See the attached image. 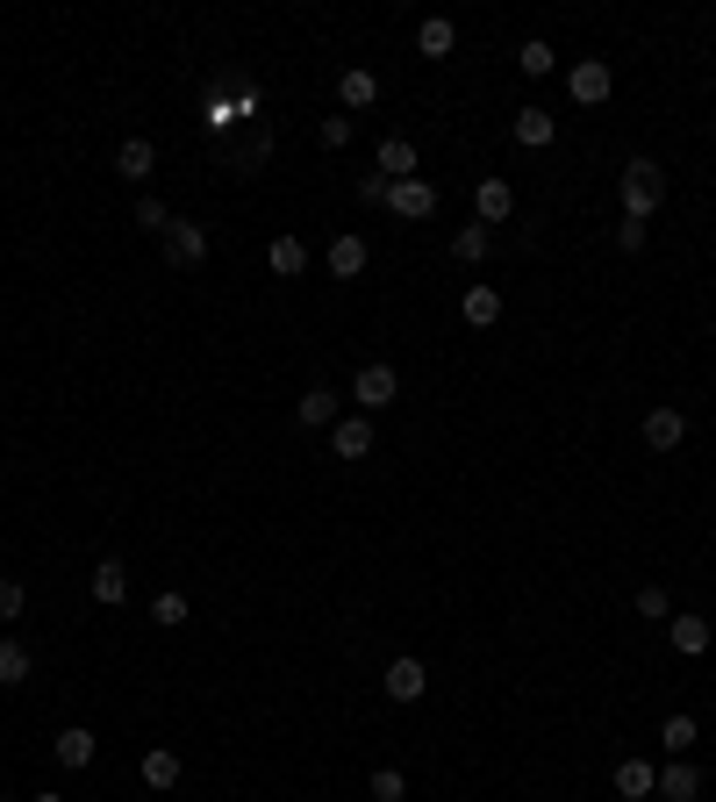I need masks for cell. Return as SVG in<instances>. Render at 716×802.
<instances>
[{
    "instance_id": "obj_1",
    "label": "cell",
    "mask_w": 716,
    "mask_h": 802,
    "mask_svg": "<svg viewBox=\"0 0 716 802\" xmlns=\"http://www.w3.org/2000/svg\"><path fill=\"white\" fill-rule=\"evenodd\" d=\"M616 201H624L631 222H652V208L666 201V172L652 165V158H631V165L616 172Z\"/></svg>"
},
{
    "instance_id": "obj_2",
    "label": "cell",
    "mask_w": 716,
    "mask_h": 802,
    "mask_svg": "<svg viewBox=\"0 0 716 802\" xmlns=\"http://www.w3.org/2000/svg\"><path fill=\"white\" fill-rule=\"evenodd\" d=\"M566 94H573L580 108H602V101H609V94H616V72L602 65V58H580V65L566 72Z\"/></svg>"
},
{
    "instance_id": "obj_3",
    "label": "cell",
    "mask_w": 716,
    "mask_h": 802,
    "mask_svg": "<svg viewBox=\"0 0 716 802\" xmlns=\"http://www.w3.org/2000/svg\"><path fill=\"white\" fill-rule=\"evenodd\" d=\"M394 394H402V373H394V366H358V380H351L358 416H366V409H387Z\"/></svg>"
},
{
    "instance_id": "obj_4",
    "label": "cell",
    "mask_w": 716,
    "mask_h": 802,
    "mask_svg": "<svg viewBox=\"0 0 716 802\" xmlns=\"http://www.w3.org/2000/svg\"><path fill=\"white\" fill-rule=\"evenodd\" d=\"M387 208H394L402 222H430V215H437V187H430V180H394V187H387Z\"/></svg>"
},
{
    "instance_id": "obj_5",
    "label": "cell",
    "mask_w": 716,
    "mask_h": 802,
    "mask_svg": "<svg viewBox=\"0 0 716 802\" xmlns=\"http://www.w3.org/2000/svg\"><path fill=\"white\" fill-rule=\"evenodd\" d=\"M165 258L180 266V273L208 266V230H201V222H172V230H165Z\"/></svg>"
},
{
    "instance_id": "obj_6",
    "label": "cell",
    "mask_w": 716,
    "mask_h": 802,
    "mask_svg": "<svg viewBox=\"0 0 716 802\" xmlns=\"http://www.w3.org/2000/svg\"><path fill=\"white\" fill-rule=\"evenodd\" d=\"M473 215H480V230L509 222L516 215V187H509V180H480V187H473Z\"/></svg>"
},
{
    "instance_id": "obj_7",
    "label": "cell",
    "mask_w": 716,
    "mask_h": 802,
    "mask_svg": "<svg viewBox=\"0 0 716 802\" xmlns=\"http://www.w3.org/2000/svg\"><path fill=\"white\" fill-rule=\"evenodd\" d=\"M380 688H387V702H423L430 695V674H423V659H394Z\"/></svg>"
},
{
    "instance_id": "obj_8",
    "label": "cell",
    "mask_w": 716,
    "mask_h": 802,
    "mask_svg": "<svg viewBox=\"0 0 716 802\" xmlns=\"http://www.w3.org/2000/svg\"><path fill=\"white\" fill-rule=\"evenodd\" d=\"M51 752H58V767H72V774H79V767H94V752H101V738L86 731V724H65Z\"/></svg>"
},
{
    "instance_id": "obj_9",
    "label": "cell",
    "mask_w": 716,
    "mask_h": 802,
    "mask_svg": "<svg viewBox=\"0 0 716 802\" xmlns=\"http://www.w3.org/2000/svg\"><path fill=\"white\" fill-rule=\"evenodd\" d=\"M330 452H337V459H366V452H373V423H366V416L330 423Z\"/></svg>"
},
{
    "instance_id": "obj_10",
    "label": "cell",
    "mask_w": 716,
    "mask_h": 802,
    "mask_svg": "<svg viewBox=\"0 0 716 802\" xmlns=\"http://www.w3.org/2000/svg\"><path fill=\"white\" fill-rule=\"evenodd\" d=\"M681 437H688V416L681 409H666V402H659V409H645V444H652V452H674Z\"/></svg>"
},
{
    "instance_id": "obj_11",
    "label": "cell",
    "mask_w": 716,
    "mask_h": 802,
    "mask_svg": "<svg viewBox=\"0 0 716 802\" xmlns=\"http://www.w3.org/2000/svg\"><path fill=\"white\" fill-rule=\"evenodd\" d=\"M616 795H624V802L659 795V767H652V760H624V767H616Z\"/></svg>"
},
{
    "instance_id": "obj_12",
    "label": "cell",
    "mask_w": 716,
    "mask_h": 802,
    "mask_svg": "<svg viewBox=\"0 0 716 802\" xmlns=\"http://www.w3.org/2000/svg\"><path fill=\"white\" fill-rule=\"evenodd\" d=\"M358 273H366V237L344 230V237H330V280H358Z\"/></svg>"
},
{
    "instance_id": "obj_13",
    "label": "cell",
    "mask_w": 716,
    "mask_h": 802,
    "mask_svg": "<svg viewBox=\"0 0 716 802\" xmlns=\"http://www.w3.org/2000/svg\"><path fill=\"white\" fill-rule=\"evenodd\" d=\"M373 165H380V180H416V144L409 137H380Z\"/></svg>"
},
{
    "instance_id": "obj_14",
    "label": "cell",
    "mask_w": 716,
    "mask_h": 802,
    "mask_svg": "<svg viewBox=\"0 0 716 802\" xmlns=\"http://www.w3.org/2000/svg\"><path fill=\"white\" fill-rule=\"evenodd\" d=\"M509 137H516V144H523V151H545V144H552V137H559V122H552V115H545V108H523V115H516V122H509Z\"/></svg>"
},
{
    "instance_id": "obj_15",
    "label": "cell",
    "mask_w": 716,
    "mask_h": 802,
    "mask_svg": "<svg viewBox=\"0 0 716 802\" xmlns=\"http://www.w3.org/2000/svg\"><path fill=\"white\" fill-rule=\"evenodd\" d=\"M666 638H674V652H688V659H702V652H709V624H702V616H666Z\"/></svg>"
},
{
    "instance_id": "obj_16",
    "label": "cell",
    "mask_w": 716,
    "mask_h": 802,
    "mask_svg": "<svg viewBox=\"0 0 716 802\" xmlns=\"http://www.w3.org/2000/svg\"><path fill=\"white\" fill-rule=\"evenodd\" d=\"M459 316H466L473 330H495V323H502V294H495V287H466V294H459Z\"/></svg>"
},
{
    "instance_id": "obj_17",
    "label": "cell",
    "mask_w": 716,
    "mask_h": 802,
    "mask_svg": "<svg viewBox=\"0 0 716 802\" xmlns=\"http://www.w3.org/2000/svg\"><path fill=\"white\" fill-rule=\"evenodd\" d=\"M94 602H108V609H115V602H129V566H122V559H101V566H94Z\"/></svg>"
},
{
    "instance_id": "obj_18",
    "label": "cell",
    "mask_w": 716,
    "mask_h": 802,
    "mask_svg": "<svg viewBox=\"0 0 716 802\" xmlns=\"http://www.w3.org/2000/svg\"><path fill=\"white\" fill-rule=\"evenodd\" d=\"M337 101H344V108H373V101H380V72L351 65V72L337 79Z\"/></svg>"
},
{
    "instance_id": "obj_19",
    "label": "cell",
    "mask_w": 716,
    "mask_h": 802,
    "mask_svg": "<svg viewBox=\"0 0 716 802\" xmlns=\"http://www.w3.org/2000/svg\"><path fill=\"white\" fill-rule=\"evenodd\" d=\"M151 165H158V144H151V137H129V144L115 151V172H122V180H151Z\"/></svg>"
},
{
    "instance_id": "obj_20",
    "label": "cell",
    "mask_w": 716,
    "mask_h": 802,
    "mask_svg": "<svg viewBox=\"0 0 716 802\" xmlns=\"http://www.w3.org/2000/svg\"><path fill=\"white\" fill-rule=\"evenodd\" d=\"M452 44H459V29H452L444 15L416 22V51H423V58H452Z\"/></svg>"
},
{
    "instance_id": "obj_21",
    "label": "cell",
    "mask_w": 716,
    "mask_h": 802,
    "mask_svg": "<svg viewBox=\"0 0 716 802\" xmlns=\"http://www.w3.org/2000/svg\"><path fill=\"white\" fill-rule=\"evenodd\" d=\"M144 788H180V752H172V745L144 752Z\"/></svg>"
},
{
    "instance_id": "obj_22",
    "label": "cell",
    "mask_w": 716,
    "mask_h": 802,
    "mask_svg": "<svg viewBox=\"0 0 716 802\" xmlns=\"http://www.w3.org/2000/svg\"><path fill=\"white\" fill-rule=\"evenodd\" d=\"M659 795H666V802H695V795H702V774L688 767V760H674V767L659 774Z\"/></svg>"
},
{
    "instance_id": "obj_23",
    "label": "cell",
    "mask_w": 716,
    "mask_h": 802,
    "mask_svg": "<svg viewBox=\"0 0 716 802\" xmlns=\"http://www.w3.org/2000/svg\"><path fill=\"white\" fill-rule=\"evenodd\" d=\"M266 266H273L280 280L308 273V244H301V237H273V251H266Z\"/></svg>"
},
{
    "instance_id": "obj_24",
    "label": "cell",
    "mask_w": 716,
    "mask_h": 802,
    "mask_svg": "<svg viewBox=\"0 0 716 802\" xmlns=\"http://www.w3.org/2000/svg\"><path fill=\"white\" fill-rule=\"evenodd\" d=\"M695 738H702L695 717H666V724H659V745L674 752V760H688V752H695Z\"/></svg>"
},
{
    "instance_id": "obj_25",
    "label": "cell",
    "mask_w": 716,
    "mask_h": 802,
    "mask_svg": "<svg viewBox=\"0 0 716 802\" xmlns=\"http://www.w3.org/2000/svg\"><path fill=\"white\" fill-rule=\"evenodd\" d=\"M323 423H337V394H330V387H308L301 394V430H323Z\"/></svg>"
},
{
    "instance_id": "obj_26",
    "label": "cell",
    "mask_w": 716,
    "mask_h": 802,
    "mask_svg": "<svg viewBox=\"0 0 716 802\" xmlns=\"http://www.w3.org/2000/svg\"><path fill=\"white\" fill-rule=\"evenodd\" d=\"M29 681V645H15V638H0V688Z\"/></svg>"
},
{
    "instance_id": "obj_27",
    "label": "cell",
    "mask_w": 716,
    "mask_h": 802,
    "mask_svg": "<svg viewBox=\"0 0 716 802\" xmlns=\"http://www.w3.org/2000/svg\"><path fill=\"white\" fill-rule=\"evenodd\" d=\"M487 244H495V237H487L480 222H466L459 237H452V258H466V266H480V258H487Z\"/></svg>"
},
{
    "instance_id": "obj_28",
    "label": "cell",
    "mask_w": 716,
    "mask_h": 802,
    "mask_svg": "<svg viewBox=\"0 0 716 802\" xmlns=\"http://www.w3.org/2000/svg\"><path fill=\"white\" fill-rule=\"evenodd\" d=\"M516 65H523V72H530V79H545V72H552V65H559V58H552V44H538V36H530L523 51H516Z\"/></svg>"
},
{
    "instance_id": "obj_29",
    "label": "cell",
    "mask_w": 716,
    "mask_h": 802,
    "mask_svg": "<svg viewBox=\"0 0 716 802\" xmlns=\"http://www.w3.org/2000/svg\"><path fill=\"white\" fill-rule=\"evenodd\" d=\"M638 616H645V624H666V616H674V595H666V588H638Z\"/></svg>"
},
{
    "instance_id": "obj_30",
    "label": "cell",
    "mask_w": 716,
    "mask_h": 802,
    "mask_svg": "<svg viewBox=\"0 0 716 802\" xmlns=\"http://www.w3.org/2000/svg\"><path fill=\"white\" fill-rule=\"evenodd\" d=\"M137 230H158V237L172 230V208L158 201V194H144V201H137Z\"/></svg>"
},
{
    "instance_id": "obj_31",
    "label": "cell",
    "mask_w": 716,
    "mask_h": 802,
    "mask_svg": "<svg viewBox=\"0 0 716 802\" xmlns=\"http://www.w3.org/2000/svg\"><path fill=\"white\" fill-rule=\"evenodd\" d=\"M22 609H29V588H22L15 573H0V616H8V624H15Z\"/></svg>"
},
{
    "instance_id": "obj_32",
    "label": "cell",
    "mask_w": 716,
    "mask_h": 802,
    "mask_svg": "<svg viewBox=\"0 0 716 802\" xmlns=\"http://www.w3.org/2000/svg\"><path fill=\"white\" fill-rule=\"evenodd\" d=\"M151 616L165 624V631H172V624H187V595H180V588H165V595L151 602Z\"/></svg>"
},
{
    "instance_id": "obj_33",
    "label": "cell",
    "mask_w": 716,
    "mask_h": 802,
    "mask_svg": "<svg viewBox=\"0 0 716 802\" xmlns=\"http://www.w3.org/2000/svg\"><path fill=\"white\" fill-rule=\"evenodd\" d=\"M316 137H323V151H344V144H351V115H323Z\"/></svg>"
},
{
    "instance_id": "obj_34",
    "label": "cell",
    "mask_w": 716,
    "mask_h": 802,
    "mask_svg": "<svg viewBox=\"0 0 716 802\" xmlns=\"http://www.w3.org/2000/svg\"><path fill=\"white\" fill-rule=\"evenodd\" d=\"M645 237H652L645 222H631V215L616 222V251H624V258H638V251H645Z\"/></svg>"
},
{
    "instance_id": "obj_35",
    "label": "cell",
    "mask_w": 716,
    "mask_h": 802,
    "mask_svg": "<svg viewBox=\"0 0 716 802\" xmlns=\"http://www.w3.org/2000/svg\"><path fill=\"white\" fill-rule=\"evenodd\" d=\"M402 795H409V781H402L394 767H380L373 774V802H402Z\"/></svg>"
},
{
    "instance_id": "obj_36",
    "label": "cell",
    "mask_w": 716,
    "mask_h": 802,
    "mask_svg": "<svg viewBox=\"0 0 716 802\" xmlns=\"http://www.w3.org/2000/svg\"><path fill=\"white\" fill-rule=\"evenodd\" d=\"M266 158H273V137H266V129H251V137H244V172H258Z\"/></svg>"
},
{
    "instance_id": "obj_37",
    "label": "cell",
    "mask_w": 716,
    "mask_h": 802,
    "mask_svg": "<svg viewBox=\"0 0 716 802\" xmlns=\"http://www.w3.org/2000/svg\"><path fill=\"white\" fill-rule=\"evenodd\" d=\"M387 187H394V180H380V172H366V180H358V201H366V208H387Z\"/></svg>"
},
{
    "instance_id": "obj_38",
    "label": "cell",
    "mask_w": 716,
    "mask_h": 802,
    "mask_svg": "<svg viewBox=\"0 0 716 802\" xmlns=\"http://www.w3.org/2000/svg\"><path fill=\"white\" fill-rule=\"evenodd\" d=\"M29 802H65V795H51V788H44V795H29Z\"/></svg>"
}]
</instances>
